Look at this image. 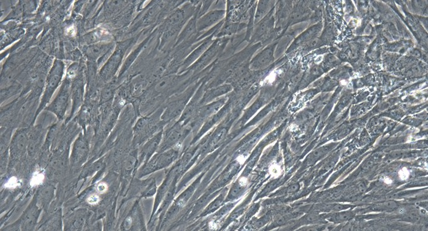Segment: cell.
I'll use <instances>...</instances> for the list:
<instances>
[{"instance_id": "6da1fadb", "label": "cell", "mask_w": 428, "mask_h": 231, "mask_svg": "<svg viewBox=\"0 0 428 231\" xmlns=\"http://www.w3.org/2000/svg\"><path fill=\"white\" fill-rule=\"evenodd\" d=\"M64 63L59 60H55L47 77L45 89L42 97L39 107L36 112V117L41 113L42 110L46 109L50 102L55 91L57 90L61 83L64 74Z\"/></svg>"}, {"instance_id": "7a4b0ae2", "label": "cell", "mask_w": 428, "mask_h": 231, "mask_svg": "<svg viewBox=\"0 0 428 231\" xmlns=\"http://www.w3.org/2000/svg\"><path fill=\"white\" fill-rule=\"evenodd\" d=\"M72 85L71 79L65 78L63 81L61 87L53 102L46 109L57 116L58 119L62 120L66 113L70 95H71Z\"/></svg>"}, {"instance_id": "3957f363", "label": "cell", "mask_w": 428, "mask_h": 231, "mask_svg": "<svg viewBox=\"0 0 428 231\" xmlns=\"http://www.w3.org/2000/svg\"><path fill=\"white\" fill-rule=\"evenodd\" d=\"M178 156V151L174 149L163 151V153L158 154V155L154 156L149 161L148 164L145 165L143 169L140 176H143L149 174L151 172H155L156 170L163 169L174 162Z\"/></svg>"}, {"instance_id": "277c9868", "label": "cell", "mask_w": 428, "mask_h": 231, "mask_svg": "<svg viewBox=\"0 0 428 231\" xmlns=\"http://www.w3.org/2000/svg\"><path fill=\"white\" fill-rule=\"evenodd\" d=\"M29 129L23 128L17 130L13 135L10 144L11 157L13 159L22 157L29 147Z\"/></svg>"}, {"instance_id": "5b68a950", "label": "cell", "mask_w": 428, "mask_h": 231, "mask_svg": "<svg viewBox=\"0 0 428 231\" xmlns=\"http://www.w3.org/2000/svg\"><path fill=\"white\" fill-rule=\"evenodd\" d=\"M127 45V42L121 43L120 45H119L106 65L102 67L100 74V77L104 80L111 78L116 73L119 65L121 64V60H122L123 55L125 54Z\"/></svg>"}, {"instance_id": "8992f818", "label": "cell", "mask_w": 428, "mask_h": 231, "mask_svg": "<svg viewBox=\"0 0 428 231\" xmlns=\"http://www.w3.org/2000/svg\"><path fill=\"white\" fill-rule=\"evenodd\" d=\"M89 153V143L87 139L83 134L79 135L75 141L71 155L72 165L80 167L86 162Z\"/></svg>"}, {"instance_id": "52a82bcc", "label": "cell", "mask_w": 428, "mask_h": 231, "mask_svg": "<svg viewBox=\"0 0 428 231\" xmlns=\"http://www.w3.org/2000/svg\"><path fill=\"white\" fill-rule=\"evenodd\" d=\"M40 213H41V210L39 209L38 205H37L36 199H34L18 222L22 230H34Z\"/></svg>"}, {"instance_id": "ba28073f", "label": "cell", "mask_w": 428, "mask_h": 231, "mask_svg": "<svg viewBox=\"0 0 428 231\" xmlns=\"http://www.w3.org/2000/svg\"><path fill=\"white\" fill-rule=\"evenodd\" d=\"M185 134V130L180 124L174 126L165 135L163 142L160 147V152L167 151L172 148L182 139Z\"/></svg>"}, {"instance_id": "9c48e42d", "label": "cell", "mask_w": 428, "mask_h": 231, "mask_svg": "<svg viewBox=\"0 0 428 231\" xmlns=\"http://www.w3.org/2000/svg\"><path fill=\"white\" fill-rule=\"evenodd\" d=\"M113 46V44L111 43L95 44L89 46L86 49V55L89 59L92 61L97 60L106 55L109 51H111Z\"/></svg>"}, {"instance_id": "30bf717a", "label": "cell", "mask_w": 428, "mask_h": 231, "mask_svg": "<svg viewBox=\"0 0 428 231\" xmlns=\"http://www.w3.org/2000/svg\"><path fill=\"white\" fill-rule=\"evenodd\" d=\"M84 85L83 81L80 79L75 80L73 84L72 85V100H73V105H72V115L74 114L75 112L78 110L80 107L82 102H83V92H84Z\"/></svg>"}, {"instance_id": "8fae6325", "label": "cell", "mask_w": 428, "mask_h": 231, "mask_svg": "<svg viewBox=\"0 0 428 231\" xmlns=\"http://www.w3.org/2000/svg\"><path fill=\"white\" fill-rule=\"evenodd\" d=\"M161 139H162V132H160L155 135L153 138L149 140L143 149L142 155L143 157L148 160L151 157L153 153L157 150Z\"/></svg>"}, {"instance_id": "7c38bea8", "label": "cell", "mask_w": 428, "mask_h": 231, "mask_svg": "<svg viewBox=\"0 0 428 231\" xmlns=\"http://www.w3.org/2000/svg\"><path fill=\"white\" fill-rule=\"evenodd\" d=\"M184 108V102L182 100H178L168 106L163 116L164 120H170V119L176 117L181 114Z\"/></svg>"}, {"instance_id": "4fadbf2b", "label": "cell", "mask_w": 428, "mask_h": 231, "mask_svg": "<svg viewBox=\"0 0 428 231\" xmlns=\"http://www.w3.org/2000/svg\"><path fill=\"white\" fill-rule=\"evenodd\" d=\"M333 148V147L332 146H327L313 151L312 153L310 154L307 159H306V164L307 165L314 164L318 160L321 159V158L327 155L332 150Z\"/></svg>"}, {"instance_id": "5bb4252c", "label": "cell", "mask_w": 428, "mask_h": 231, "mask_svg": "<svg viewBox=\"0 0 428 231\" xmlns=\"http://www.w3.org/2000/svg\"><path fill=\"white\" fill-rule=\"evenodd\" d=\"M354 214L352 211H338L335 214H332L328 218L329 221L333 223H341V222L347 221L354 218Z\"/></svg>"}, {"instance_id": "9a60e30c", "label": "cell", "mask_w": 428, "mask_h": 231, "mask_svg": "<svg viewBox=\"0 0 428 231\" xmlns=\"http://www.w3.org/2000/svg\"><path fill=\"white\" fill-rule=\"evenodd\" d=\"M224 197H225V196H224V193H221V194L220 195L219 197L214 200V201H213L211 204L209 205V207H208L206 210H205L204 214L211 213V212H214L215 210L218 209L220 205H221L222 204V202H223Z\"/></svg>"}, {"instance_id": "2e32d148", "label": "cell", "mask_w": 428, "mask_h": 231, "mask_svg": "<svg viewBox=\"0 0 428 231\" xmlns=\"http://www.w3.org/2000/svg\"><path fill=\"white\" fill-rule=\"evenodd\" d=\"M84 220H85V216L84 215H81V214L79 215H76L74 216L73 219H72L71 221V229L70 230H80L84 224Z\"/></svg>"}, {"instance_id": "e0dca14e", "label": "cell", "mask_w": 428, "mask_h": 231, "mask_svg": "<svg viewBox=\"0 0 428 231\" xmlns=\"http://www.w3.org/2000/svg\"><path fill=\"white\" fill-rule=\"evenodd\" d=\"M19 90V88H18V86H14V87H10L9 88H5V89L1 90V102L4 101V100L8 99V98L12 96L13 95L15 94L16 92Z\"/></svg>"}, {"instance_id": "ac0fdd59", "label": "cell", "mask_w": 428, "mask_h": 231, "mask_svg": "<svg viewBox=\"0 0 428 231\" xmlns=\"http://www.w3.org/2000/svg\"><path fill=\"white\" fill-rule=\"evenodd\" d=\"M171 81H172V80H170V78H167L165 80L160 81V82L156 85V90L162 91L163 90H164L165 88H167V85H169Z\"/></svg>"}, {"instance_id": "d6986e66", "label": "cell", "mask_w": 428, "mask_h": 231, "mask_svg": "<svg viewBox=\"0 0 428 231\" xmlns=\"http://www.w3.org/2000/svg\"><path fill=\"white\" fill-rule=\"evenodd\" d=\"M299 188H300V186L298 184H293L292 185L290 186L288 188H287V192L289 193H293L297 192V191H299Z\"/></svg>"}]
</instances>
